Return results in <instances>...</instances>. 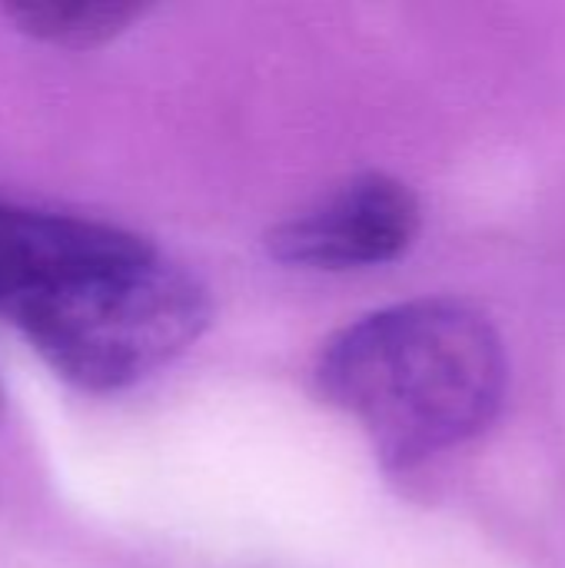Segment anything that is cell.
Here are the masks:
<instances>
[{
    "mask_svg": "<svg viewBox=\"0 0 565 568\" xmlns=\"http://www.w3.org/2000/svg\"><path fill=\"white\" fill-rule=\"evenodd\" d=\"M0 406H3V393H0Z\"/></svg>",
    "mask_w": 565,
    "mask_h": 568,
    "instance_id": "obj_6",
    "label": "cell"
},
{
    "mask_svg": "<svg viewBox=\"0 0 565 568\" xmlns=\"http://www.w3.org/2000/svg\"><path fill=\"white\" fill-rule=\"evenodd\" d=\"M143 13L140 3L120 0H37V3H7L3 17L13 30L53 43V47H100L120 30H127Z\"/></svg>",
    "mask_w": 565,
    "mask_h": 568,
    "instance_id": "obj_5",
    "label": "cell"
},
{
    "mask_svg": "<svg viewBox=\"0 0 565 568\" xmlns=\"http://www.w3.org/2000/svg\"><path fill=\"white\" fill-rule=\"evenodd\" d=\"M203 286L153 243L10 320L83 393H120L176 359L206 326Z\"/></svg>",
    "mask_w": 565,
    "mask_h": 568,
    "instance_id": "obj_2",
    "label": "cell"
},
{
    "mask_svg": "<svg viewBox=\"0 0 565 568\" xmlns=\"http://www.w3.org/2000/svg\"><path fill=\"white\" fill-rule=\"evenodd\" d=\"M316 376L376 456L406 469L486 429L503 399L506 356L476 310L416 300L333 336Z\"/></svg>",
    "mask_w": 565,
    "mask_h": 568,
    "instance_id": "obj_1",
    "label": "cell"
},
{
    "mask_svg": "<svg viewBox=\"0 0 565 568\" xmlns=\"http://www.w3.org/2000/svg\"><path fill=\"white\" fill-rule=\"evenodd\" d=\"M143 236L113 223L0 203V313L23 310L130 256Z\"/></svg>",
    "mask_w": 565,
    "mask_h": 568,
    "instance_id": "obj_4",
    "label": "cell"
},
{
    "mask_svg": "<svg viewBox=\"0 0 565 568\" xmlns=\"http://www.w3.org/2000/svg\"><path fill=\"white\" fill-rule=\"evenodd\" d=\"M416 230L420 203L410 186L366 173L280 223L270 236V253L280 263L310 270L376 266L406 253Z\"/></svg>",
    "mask_w": 565,
    "mask_h": 568,
    "instance_id": "obj_3",
    "label": "cell"
}]
</instances>
